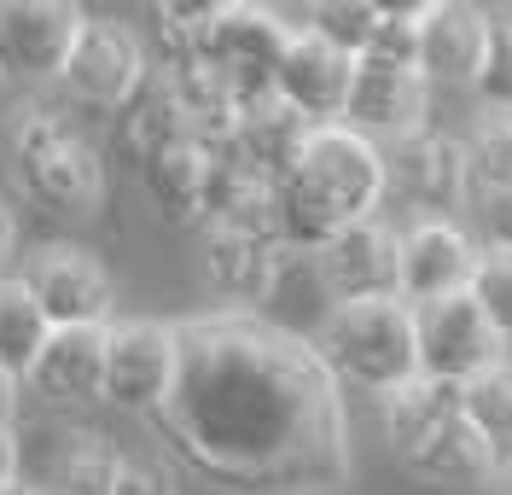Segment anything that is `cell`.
Returning a JSON list of instances; mask_svg holds the SVG:
<instances>
[{
  "mask_svg": "<svg viewBox=\"0 0 512 495\" xmlns=\"http://www.w3.org/2000/svg\"><path fill=\"white\" fill-rule=\"evenodd\" d=\"M163 437L204 478L245 495H326L350 478L344 391L320 350L262 315H192L175 327Z\"/></svg>",
  "mask_w": 512,
  "mask_h": 495,
  "instance_id": "1",
  "label": "cell"
},
{
  "mask_svg": "<svg viewBox=\"0 0 512 495\" xmlns=\"http://www.w3.org/2000/svg\"><path fill=\"white\" fill-rule=\"evenodd\" d=\"M384 198V152L344 123L315 129L303 158L274 187V239L280 251H320L332 233L373 222Z\"/></svg>",
  "mask_w": 512,
  "mask_h": 495,
  "instance_id": "2",
  "label": "cell"
},
{
  "mask_svg": "<svg viewBox=\"0 0 512 495\" xmlns=\"http://www.w3.org/2000/svg\"><path fill=\"white\" fill-rule=\"evenodd\" d=\"M320 362L338 385H355L367 396H396L419 379V338L414 309L402 297L373 303H338L320 327Z\"/></svg>",
  "mask_w": 512,
  "mask_h": 495,
  "instance_id": "3",
  "label": "cell"
},
{
  "mask_svg": "<svg viewBox=\"0 0 512 495\" xmlns=\"http://www.w3.org/2000/svg\"><path fill=\"white\" fill-rule=\"evenodd\" d=\"M12 164H18V181L59 216H88L105 198L99 152L76 140L53 111H24L12 123Z\"/></svg>",
  "mask_w": 512,
  "mask_h": 495,
  "instance_id": "4",
  "label": "cell"
},
{
  "mask_svg": "<svg viewBox=\"0 0 512 495\" xmlns=\"http://www.w3.org/2000/svg\"><path fill=\"white\" fill-rule=\"evenodd\" d=\"M291 41V24L268 6H216V24L204 35V65L222 76L239 111H251L262 99H274V70Z\"/></svg>",
  "mask_w": 512,
  "mask_h": 495,
  "instance_id": "5",
  "label": "cell"
},
{
  "mask_svg": "<svg viewBox=\"0 0 512 495\" xmlns=\"http://www.w3.org/2000/svg\"><path fill=\"white\" fill-rule=\"evenodd\" d=\"M414 338H419V379L437 385H472L483 367L501 362V332L483 321V309L472 303V292L443 297L414 309Z\"/></svg>",
  "mask_w": 512,
  "mask_h": 495,
  "instance_id": "6",
  "label": "cell"
},
{
  "mask_svg": "<svg viewBox=\"0 0 512 495\" xmlns=\"http://www.w3.org/2000/svg\"><path fill=\"white\" fill-rule=\"evenodd\" d=\"M402 187V198L419 210V222H454L472 198V169L460 140L419 129L384 152V187Z\"/></svg>",
  "mask_w": 512,
  "mask_h": 495,
  "instance_id": "7",
  "label": "cell"
},
{
  "mask_svg": "<svg viewBox=\"0 0 512 495\" xmlns=\"http://www.w3.org/2000/svg\"><path fill=\"white\" fill-rule=\"evenodd\" d=\"M175 385V327L163 321H117L105 327V402L128 414H158Z\"/></svg>",
  "mask_w": 512,
  "mask_h": 495,
  "instance_id": "8",
  "label": "cell"
},
{
  "mask_svg": "<svg viewBox=\"0 0 512 495\" xmlns=\"http://www.w3.org/2000/svg\"><path fill=\"white\" fill-rule=\"evenodd\" d=\"M59 82L82 105H99V111L134 105V94L146 88V47L117 18H88L82 35H76V47H70V65H64Z\"/></svg>",
  "mask_w": 512,
  "mask_h": 495,
  "instance_id": "9",
  "label": "cell"
},
{
  "mask_svg": "<svg viewBox=\"0 0 512 495\" xmlns=\"http://www.w3.org/2000/svg\"><path fill=\"white\" fill-rule=\"evenodd\" d=\"M82 24L88 18L64 0H6L0 6V76L59 82Z\"/></svg>",
  "mask_w": 512,
  "mask_h": 495,
  "instance_id": "10",
  "label": "cell"
},
{
  "mask_svg": "<svg viewBox=\"0 0 512 495\" xmlns=\"http://www.w3.org/2000/svg\"><path fill=\"white\" fill-rule=\"evenodd\" d=\"M425 105H431V82L419 65H384V59H355V88L344 105V129L373 140V146H396L408 134L425 129Z\"/></svg>",
  "mask_w": 512,
  "mask_h": 495,
  "instance_id": "11",
  "label": "cell"
},
{
  "mask_svg": "<svg viewBox=\"0 0 512 495\" xmlns=\"http://www.w3.org/2000/svg\"><path fill=\"white\" fill-rule=\"evenodd\" d=\"M355 88V59L338 53L332 41H320L315 30H291L286 53H280V70H274V99L291 105L303 123L315 129H332L344 123V105H350Z\"/></svg>",
  "mask_w": 512,
  "mask_h": 495,
  "instance_id": "12",
  "label": "cell"
},
{
  "mask_svg": "<svg viewBox=\"0 0 512 495\" xmlns=\"http://www.w3.org/2000/svg\"><path fill=\"white\" fill-rule=\"evenodd\" d=\"M24 286H30L35 309H41V321L53 332L64 327H111V274L88 257V251H76V245H53V251H41L24 274Z\"/></svg>",
  "mask_w": 512,
  "mask_h": 495,
  "instance_id": "13",
  "label": "cell"
},
{
  "mask_svg": "<svg viewBox=\"0 0 512 495\" xmlns=\"http://www.w3.org/2000/svg\"><path fill=\"white\" fill-rule=\"evenodd\" d=\"M320 257V280L332 286L338 303H373V297H396V274H402V233H390L373 222L332 233L315 251Z\"/></svg>",
  "mask_w": 512,
  "mask_h": 495,
  "instance_id": "14",
  "label": "cell"
},
{
  "mask_svg": "<svg viewBox=\"0 0 512 495\" xmlns=\"http://www.w3.org/2000/svg\"><path fill=\"white\" fill-rule=\"evenodd\" d=\"M478 274V251L454 222H414L402 233V274H396V297L408 309L443 303V297L472 292Z\"/></svg>",
  "mask_w": 512,
  "mask_h": 495,
  "instance_id": "15",
  "label": "cell"
},
{
  "mask_svg": "<svg viewBox=\"0 0 512 495\" xmlns=\"http://www.w3.org/2000/svg\"><path fill=\"white\" fill-rule=\"evenodd\" d=\"M483 47H489V12L483 6H425L419 18V76L448 88H478Z\"/></svg>",
  "mask_w": 512,
  "mask_h": 495,
  "instance_id": "16",
  "label": "cell"
},
{
  "mask_svg": "<svg viewBox=\"0 0 512 495\" xmlns=\"http://www.w3.org/2000/svg\"><path fill=\"white\" fill-rule=\"evenodd\" d=\"M309 134H315V123H303L291 105L262 99V105H251V111H239V123H233V134H227V146H216V152H227L239 169H251L256 181L280 187L291 169H297L303 146H309Z\"/></svg>",
  "mask_w": 512,
  "mask_h": 495,
  "instance_id": "17",
  "label": "cell"
},
{
  "mask_svg": "<svg viewBox=\"0 0 512 495\" xmlns=\"http://www.w3.org/2000/svg\"><path fill=\"white\" fill-rule=\"evenodd\" d=\"M41 402L70 408V402H88L105 391V327H64L47 332L41 356H35L30 379H24Z\"/></svg>",
  "mask_w": 512,
  "mask_h": 495,
  "instance_id": "18",
  "label": "cell"
},
{
  "mask_svg": "<svg viewBox=\"0 0 512 495\" xmlns=\"http://www.w3.org/2000/svg\"><path fill=\"white\" fill-rule=\"evenodd\" d=\"M204 280H210L216 297H227L233 315H251L256 303L274 292V280H280V245L256 239V233L216 228L204 239Z\"/></svg>",
  "mask_w": 512,
  "mask_h": 495,
  "instance_id": "19",
  "label": "cell"
},
{
  "mask_svg": "<svg viewBox=\"0 0 512 495\" xmlns=\"http://www.w3.org/2000/svg\"><path fill=\"white\" fill-rule=\"evenodd\" d=\"M140 181L158 204V216L181 222V228H204L210 222V187H216V146H169L152 164H140Z\"/></svg>",
  "mask_w": 512,
  "mask_h": 495,
  "instance_id": "20",
  "label": "cell"
},
{
  "mask_svg": "<svg viewBox=\"0 0 512 495\" xmlns=\"http://www.w3.org/2000/svg\"><path fill=\"white\" fill-rule=\"evenodd\" d=\"M402 466L414 472V478H425V484H443V490H466V484H489L495 472H501V449L483 437L466 414H454L448 426H437L419 449H408L402 455Z\"/></svg>",
  "mask_w": 512,
  "mask_h": 495,
  "instance_id": "21",
  "label": "cell"
},
{
  "mask_svg": "<svg viewBox=\"0 0 512 495\" xmlns=\"http://www.w3.org/2000/svg\"><path fill=\"white\" fill-rule=\"evenodd\" d=\"M454 414H466L460 385H437V379H414V385H402L396 396H384V431H390L396 461L408 449H419L437 426H448Z\"/></svg>",
  "mask_w": 512,
  "mask_h": 495,
  "instance_id": "22",
  "label": "cell"
},
{
  "mask_svg": "<svg viewBox=\"0 0 512 495\" xmlns=\"http://www.w3.org/2000/svg\"><path fill=\"white\" fill-rule=\"evenodd\" d=\"M47 332L53 327L41 321L30 286H24V280H0V373H6V379H30Z\"/></svg>",
  "mask_w": 512,
  "mask_h": 495,
  "instance_id": "23",
  "label": "cell"
},
{
  "mask_svg": "<svg viewBox=\"0 0 512 495\" xmlns=\"http://www.w3.org/2000/svg\"><path fill=\"white\" fill-rule=\"evenodd\" d=\"M187 140H192V123H187V111L175 105V94H169L163 82L134 94V105H128V146H134L140 164H152L158 152L187 146Z\"/></svg>",
  "mask_w": 512,
  "mask_h": 495,
  "instance_id": "24",
  "label": "cell"
},
{
  "mask_svg": "<svg viewBox=\"0 0 512 495\" xmlns=\"http://www.w3.org/2000/svg\"><path fill=\"white\" fill-rule=\"evenodd\" d=\"M123 461L128 455L117 449V443H105L99 431H82V437L64 443L53 490H64V495H111L117 478H123Z\"/></svg>",
  "mask_w": 512,
  "mask_h": 495,
  "instance_id": "25",
  "label": "cell"
},
{
  "mask_svg": "<svg viewBox=\"0 0 512 495\" xmlns=\"http://www.w3.org/2000/svg\"><path fill=\"white\" fill-rule=\"evenodd\" d=\"M466 169H472V187L483 198L489 193H512V111H483L472 134L460 140Z\"/></svg>",
  "mask_w": 512,
  "mask_h": 495,
  "instance_id": "26",
  "label": "cell"
},
{
  "mask_svg": "<svg viewBox=\"0 0 512 495\" xmlns=\"http://www.w3.org/2000/svg\"><path fill=\"white\" fill-rule=\"evenodd\" d=\"M460 402H466V420L501 449V461H507L512 449V362L501 356L495 367H483L472 385H460Z\"/></svg>",
  "mask_w": 512,
  "mask_h": 495,
  "instance_id": "27",
  "label": "cell"
},
{
  "mask_svg": "<svg viewBox=\"0 0 512 495\" xmlns=\"http://www.w3.org/2000/svg\"><path fill=\"white\" fill-rule=\"evenodd\" d=\"M303 30H315L320 41H332L338 53L361 59L367 41H373V30H379V6H367V0H332V6H315V12H309Z\"/></svg>",
  "mask_w": 512,
  "mask_h": 495,
  "instance_id": "28",
  "label": "cell"
},
{
  "mask_svg": "<svg viewBox=\"0 0 512 495\" xmlns=\"http://www.w3.org/2000/svg\"><path fill=\"white\" fill-rule=\"evenodd\" d=\"M478 99L489 111H512V6L489 12V47L478 70Z\"/></svg>",
  "mask_w": 512,
  "mask_h": 495,
  "instance_id": "29",
  "label": "cell"
},
{
  "mask_svg": "<svg viewBox=\"0 0 512 495\" xmlns=\"http://www.w3.org/2000/svg\"><path fill=\"white\" fill-rule=\"evenodd\" d=\"M472 303L483 309V321L501 332V344H512V251H483L478 257Z\"/></svg>",
  "mask_w": 512,
  "mask_h": 495,
  "instance_id": "30",
  "label": "cell"
},
{
  "mask_svg": "<svg viewBox=\"0 0 512 495\" xmlns=\"http://www.w3.org/2000/svg\"><path fill=\"white\" fill-rule=\"evenodd\" d=\"M419 18H425V6H379V30H373L361 59L419 65Z\"/></svg>",
  "mask_w": 512,
  "mask_h": 495,
  "instance_id": "31",
  "label": "cell"
},
{
  "mask_svg": "<svg viewBox=\"0 0 512 495\" xmlns=\"http://www.w3.org/2000/svg\"><path fill=\"white\" fill-rule=\"evenodd\" d=\"M111 495H175L169 490V472L152 461H123V478H117V490Z\"/></svg>",
  "mask_w": 512,
  "mask_h": 495,
  "instance_id": "32",
  "label": "cell"
},
{
  "mask_svg": "<svg viewBox=\"0 0 512 495\" xmlns=\"http://www.w3.org/2000/svg\"><path fill=\"white\" fill-rule=\"evenodd\" d=\"M483 228H489V251H512V193L483 198Z\"/></svg>",
  "mask_w": 512,
  "mask_h": 495,
  "instance_id": "33",
  "label": "cell"
},
{
  "mask_svg": "<svg viewBox=\"0 0 512 495\" xmlns=\"http://www.w3.org/2000/svg\"><path fill=\"white\" fill-rule=\"evenodd\" d=\"M18 472H24V449H18L12 426H0V495L18 490Z\"/></svg>",
  "mask_w": 512,
  "mask_h": 495,
  "instance_id": "34",
  "label": "cell"
},
{
  "mask_svg": "<svg viewBox=\"0 0 512 495\" xmlns=\"http://www.w3.org/2000/svg\"><path fill=\"white\" fill-rule=\"evenodd\" d=\"M12 239H18V216H12V204L0 198V257H12Z\"/></svg>",
  "mask_w": 512,
  "mask_h": 495,
  "instance_id": "35",
  "label": "cell"
},
{
  "mask_svg": "<svg viewBox=\"0 0 512 495\" xmlns=\"http://www.w3.org/2000/svg\"><path fill=\"white\" fill-rule=\"evenodd\" d=\"M12 402H18V379L0 373V426H12Z\"/></svg>",
  "mask_w": 512,
  "mask_h": 495,
  "instance_id": "36",
  "label": "cell"
},
{
  "mask_svg": "<svg viewBox=\"0 0 512 495\" xmlns=\"http://www.w3.org/2000/svg\"><path fill=\"white\" fill-rule=\"evenodd\" d=\"M495 495H512V466H501V472H495Z\"/></svg>",
  "mask_w": 512,
  "mask_h": 495,
  "instance_id": "37",
  "label": "cell"
},
{
  "mask_svg": "<svg viewBox=\"0 0 512 495\" xmlns=\"http://www.w3.org/2000/svg\"><path fill=\"white\" fill-rule=\"evenodd\" d=\"M12 495H64V490H53V484H41V490H24V484H18Z\"/></svg>",
  "mask_w": 512,
  "mask_h": 495,
  "instance_id": "38",
  "label": "cell"
},
{
  "mask_svg": "<svg viewBox=\"0 0 512 495\" xmlns=\"http://www.w3.org/2000/svg\"><path fill=\"white\" fill-rule=\"evenodd\" d=\"M0 82H6V76H0Z\"/></svg>",
  "mask_w": 512,
  "mask_h": 495,
  "instance_id": "39",
  "label": "cell"
}]
</instances>
